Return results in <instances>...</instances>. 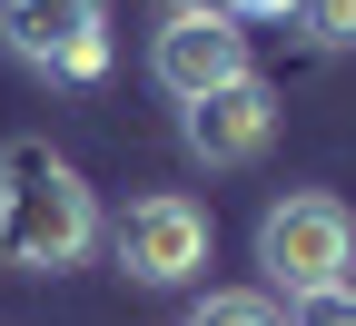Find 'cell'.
I'll list each match as a JSON object with an SVG mask.
<instances>
[{"label":"cell","mask_w":356,"mask_h":326,"mask_svg":"<svg viewBox=\"0 0 356 326\" xmlns=\"http://www.w3.org/2000/svg\"><path fill=\"white\" fill-rule=\"evenodd\" d=\"M99 247V198H89V178L40 149V138H10L0 149V257L20 277H60Z\"/></svg>","instance_id":"6da1fadb"},{"label":"cell","mask_w":356,"mask_h":326,"mask_svg":"<svg viewBox=\"0 0 356 326\" xmlns=\"http://www.w3.org/2000/svg\"><path fill=\"white\" fill-rule=\"evenodd\" d=\"M257 267H267V287H287V297H317V287H356V208L327 198V188H287L277 208L257 218Z\"/></svg>","instance_id":"7a4b0ae2"},{"label":"cell","mask_w":356,"mask_h":326,"mask_svg":"<svg viewBox=\"0 0 356 326\" xmlns=\"http://www.w3.org/2000/svg\"><path fill=\"white\" fill-rule=\"evenodd\" d=\"M109 257H119V277H139V287H188L208 267V208L178 198V188L129 198V218L109 227Z\"/></svg>","instance_id":"3957f363"},{"label":"cell","mask_w":356,"mask_h":326,"mask_svg":"<svg viewBox=\"0 0 356 326\" xmlns=\"http://www.w3.org/2000/svg\"><path fill=\"white\" fill-rule=\"evenodd\" d=\"M0 40L50 79H99L109 70V0H0Z\"/></svg>","instance_id":"277c9868"},{"label":"cell","mask_w":356,"mask_h":326,"mask_svg":"<svg viewBox=\"0 0 356 326\" xmlns=\"http://www.w3.org/2000/svg\"><path fill=\"white\" fill-rule=\"evenodd\" d=\"M178 138H188L198 168H248V158H267V138H277V89L257 70L228 79V89H208V99L178 109Z\"/></svg>","instance_id":"5b68a950"},{"label":"cell","mask_w":356,"mask_h":326,"mask_svg":"<svg viewBox=\"0 0 356 326\" xmlns=\"http://www.w3.org/2000/svg\"><path fill=\"white\" fill-rule=\"evenodd\" d=\"M248 70H257V60H248V30H238V20H168L159 50H149V79L168 89L178 109L208 99V89H228V79H248Z\"/></svg>","instance_id":"8992f818"},{"label":"cell","mask_w":356,"mask_h":326,"mask_svg":"<svg viewBox=\"0 0 356 326\" xmlns=\"http://www.w3.org/2000/svg\"><path fill=\"white\" fill-rule=\"evenodd\" d=\"M188 326H277V297H257V287H208L188 307Z\"/></svg>","instance_id":"52a82bcc"},{"label":"cell","mask_w":356,"mask_h":326,"mask_svg":"<svg viewBox=\"0 0 356 326\" xmlns=\"http://www.w3.org/2000/svg\"><path fill=\"white\" fill-rule=\"evenodd\" d=\"M297 20L317 50H356V0H297Z\"/></svg>","instance_id":"ba28073f"},{"label":"cell","mask_w":356,"mask_h":326,"mask_svg":"<svg viewBox=\"0 0 356 326\" xmlns=\"http://www.w3.org/2000/svg\"><path fill=\"white\" fill-rule=\"evenodd\" d=\"M277 326H356V287H317V297H287Z\"/></svg>","instance_id":"9c48e42d"},{"label":"cell","mask_w":356,"mask_h":326,"mask_svg":"<svg viewBox=\"0 0 356 326\" xmlns=\"http://www.w3.org/2000/svg\"><path fill=\"white\" fill-rule=\"evenodd\" d=\"M168 20H238V0H159Z\"/></svg>","instance_id":"30bf717a"},{"label":"cell","mask_w":356,"mask_h":326,"mask_svg":"<svg viewBox=\"0 0 356 326\" xmlns=\"http://www.w3.org/2000/svg\"><path fill=\"white\" fill-rule=\"evenodd\" d=\"M238 10H297V0H238Z\"/></svg>","instance_id":"8fae6325"}]
</instances>
